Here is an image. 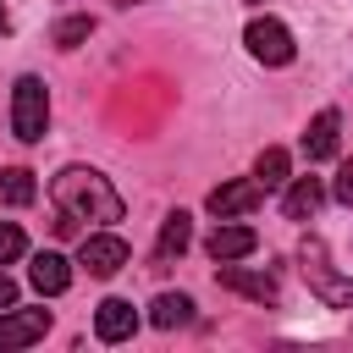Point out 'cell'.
Wrapping results in <instances>:
<instances>
[{"label":"cell","instance_id":"ffe728a7","mask_svg":"<svg viewBox=\"0 0 353 353\" xmlns=\"http://www.w3.org/2000/svg\"><path fill=\"white\" fill-rule=\"evenodd\" d=\"M342 204H353V160H342V171H336V188H331Z\"/></svg>","mask_w":353,"mask_h":353},{"label":"cell","instance_id":"9c48e42d","mask_svg":"<svg viewBox=\"0 0 353 353\" xmlns=\"http://www.w3.org/2000/svg\"><path fill=\"white\" fill-rule=\"evenodd\" d=\"M138 331V309L127 303V298H105L99 309H94V336L99 342H127Z\"/></svg>","mask_w":353,"mask_h":353},{"label":"cell","instance_id":"7c38bea8","mask_svg":"<svg viewBox=\"0 0 353 353\" xmlns=\"http://www.w3.org/2000/svg\"><path fill=\"white\" fill-rule=\"evenodd\" d=\"M336 132H342V116H336V110H320V116L309 121V132H303V154H309V160H331V154H336Z\"/></svg>","mask_w":353,"mask_h":353},{"label":"cell","instance_id":"277c9868","mask_svg":"<svg viewBox=\"0 0 353 353\" xmlns=\"http://www.w3.org/2000/svg\"><path fill=\"white\" fill-rule=\"evenodd\" d=\"M243 44H248V55L265 61V66H287V61H292V33H287L276 17H254L248 33H243Z\"/></svg>","mask_w":353,"mask_h":353},{"label":"cell","instance_id":"6da1fadb","mask_svg":"<svg viewBox=\"0 0 353 353\" xmlns=\"http://www.w3.org/2000/svg\"><path fill=\"white\" fill-rule=\"evenodd\" d=\"M50 199H55V210L72 215V221H94V226L121 221V193H116L99 171H83V165H66V171L50 182Z\"/></svg>","mask_w":353,"mask_h":353},{"label":"cell","instance_id":"7402d4cb","mask_svg":"<svg viewBox=\"0 0 353 353\" xmlns=\"http://www.w3.org/2000/svg\"><path fill=\"white\" fill-rule=\"evenodd\" d=\"M0 33H11V11L6 6H0Z\"/></svg>","mask_w":353,"mask_h":353},{"label":"cell","instance_id":"ac0fdd59","mask_svg":"<svg viewBox=\"0 0 353 353\" xmlns=\"http://www.w3.org/2000/svg\"><path fill=\"white\" fill-rule=\"evenodd\" d=\"M88 33H94V17H66V22H55V33H50V39H55L61 50H77Z\"/></svg>","mask_w":353,"mask_h":353},{"label":"cell","instance_id":"5bb4252c","mask_svg":"<svg viewBox=\"0 0 353 353\" xmlns=\"http://www.w3.org/2000/svg\"><path fill=\"white\" fill-rule=\"evenodd\" d=\"M149 320H154L160 331H171V325H188V320H193V298H188V292H160V298L149 303Z\"/></svg>","mask_w":353,"mask_h":353},{"label":"cell","instance_id":"9a60e30c","mask_svg":"<svg viewBox=\"0 0 353 353\" xmlns=\"http://www.w3.org/2000/svg\"><path fill=\"white\" fill-rule=\"evenodd\" d=\"M188 243H193V221H188L182 210H176V215H165V226H160V248H154V254H160V259H171V254H182Z\"/></svg>","mask_w":353,"mask_h":353},{"label":"cell","instance_id":"8992f818","mask_svg":"<svg viewBox=\"0 0 353 353\" xmlns=\"http://www.w3.org/2000/svg\"><path fill=\"white\" fill-rule=\"evenodd\" d=\"M77 265H83L88 276H116V270L127 265V243H121L116 232H99V237H83V248H77Z\"/></svg>","mask_w":353,"mask_h":353},{"label":"cell","instance_id":"30bf717a","mask_svg":"<svg viewBox=\"0 0 353 353\" xmlns=\"http://www.w3.org/2000/svg\"><path fill=\"white\" fill-rule=\"evenodd\" d=\"M28 281H33V287H39L44 298L66 292V287H72V265H66V254H55V248L33 254V265H28Z\"/></svg>","mask_w":353,"mask_h":353},{"label":"cell","instance_id":"44dd1931","mask_svg":"<svg viewBox=\"0 0 353 353\" xmlns=\"http://www.w3.org/2000/svg\"><path fill=\"white\" fill-rule=\"evenodd\" d=\"M11 303H17V281H11V276H0V309H11Z\"/></svg>","mask_w":353,"mask_h":353},{"label":"cell","instance_id":"4fadbf2b","mask_svg":"<svg viewBox=\"0 0 353 353\" xmlns=\"http://www.w3.org/2000/svg\"><path fill=\"white\" fill-rule=\"evenodd\" d=\"M325 204V188L314 182V176H298L292 188H287V199H281V210H287V221H309L314 210Z\"/></svg>","mask_w":353,"mask_h":353},{"label":"cell","instance_id":"52a82bcc","mask_svg":"<svg viewBox=\"0 0 353 353\" xmlns=\"http://www.w3.org/2000/svg\"><path fill=\"white\" fill-rule=\"evenodd\" d=\"M259 199H265V188H259L254 176H237V182H221V188L210 193V215H221V221H237V215H248Z\"/></svg>","mask_w":353,"mask_h":353},{"label":"cell","instance_id":"3957f363","mask_svg":"<svg viewBox=\"0 0 353 353\" xmlns=\"http://www.w3.org/2000/svg\"><path fill=\"white\" fill-rule=\"evenodd\" d=\"M303 281H309V292H314L320 303H331V309H353V281H342V276L331 270L320 237L303 243Z\"/></svg>","mask_w":353,"mask_h":353},{"label":"cell","instance_id":"ba28073f","mask_svg":"<svg viewBox=\"0 0 353 353\" xmlns=\"http://www.w3.org/2000/svg\"><path fill=\"white\" fill-rule=\"evenodd\" d=\"M215 281L226 287V292H243V298H254V303H276L281 298V287H276V276H259V270H237L232 259L215 270Z\"/></svg>","mask_w":353,"mask_h":353},{"label":"cell","instance_id":"d6986e66","mask_svg":"<svg viewBox=\"0 0 353 353\" xmlns=\"http://www.w3.org/2000/svg\"><path fill=\"white\" fill-rule=\"evenodd\" d=\"M22 248H28L22 226H17V221H0V265H11V259H17Z\"/></svg>","mask_w":353,"mask_h":353},{"label":"cell","instance_id":"8fae6325","mask_svg":"<svg viewBox=\"0 0 353 353\" xmlns=\"http://www.w3.org/2000/svg\"><path fill=\"white\" fill-rule=\"evenodd\" d=\"M204 248H210V259H215V265H226V259L254 254V248H259V237H254V226H215Z\"/></svg>","mask_w":353,"mask_h":353},{"label":"cell","instance_id":"7a4b0ae2","mask_svg":"<svg viewBox=\"0 0 353 353\" xmlns=\"http://www.w3.org/2000/svg\"><path fill=\"white\" fill-rule=\"evenodd\" d=\"M44 121H50V94H44V83H39V77H17V88H11V132H17L22 143H39V138H44Z\"/></svg>","mask_w":353,"mask_h":353},{"label":"cell","instance_id":"603a6c76","mask_svg":"<svg viewBox=\"0 0 353 353\" xmlns=\"http://www.w3.org/2000/svg\"><path fill=\"white\" fill-rule=\"evenodd\" d=\"M116 6H138V0H116Z\"/></svg>","mask_w":353,"mask_h":353},{"label":"cell","instance_id":"e0dca14e","mask_svg":"<svg viewBox=\"0 0 353 353\" xmlns=\"http://www.w3.org/2000/svg\"><path fill=\"white\" fill-rule=\"evenodd\" d=\"M254 182L270 193V188H281L287 182V149H265L259 154V165H254Z\"/></svg>","mask_w":353,"mask_h":353},{"label":"cell","instance_id":"2e32d148","mask_svg":"<svg viewBox=\"0 0 353 353\" xmlns=\"http://www.w3.org/2000/svg\"><path fill=\"white\" fill-rule=\"evenodd\" d=\"M33 193H39V188H33V171H22V165H6V171H0V199H6V204L22 210V204H33Z\"/></svg>","mask_w":353,"mask_h":353},{"label":"cell","instance_id":"5b68a950","mask_svg":"<svg viewBox=\"0 0 353 353\" xmlns=\"http://www.w3.org/2000/svg\"><path fill=\"white\" fill-rule=\"evenodd\" d=\"M50 331V309H0V353H17Z\"/></svg>","mask_w":353,"mask_h":353}]
</instances>
